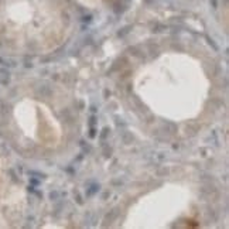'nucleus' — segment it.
I'll list each match as a JSON object with an SVG mask.
<instances>
[{
	"label": "nucleus",
	"instance_id": "1",
	"mask_svg": "<svg viewBox=\"0 0 229 229\" xmlns=\"http://www.w3.org/2000/svg\"><path fill=\"white\" fill-rule=\"evenodd\" d=\"M61 41L48 33V19L38 11L37 0H0V50L28 55L54 50Z\"/></svg>",
	"mask_w": 229,
	"mask_h": 229
},
{
	"label": "nucleus",
	"instance_id": "2",
	"mask_svg": "<svg viewBox=\"0 0 229 229\" xmlns=\"http://www.w3.org/2000/svg\"><path fill=\"white\" fill-rule=\"evenodd\" d=\"M21 202V187L0 156V226H11L19 222Z\"/></svg>",
	"mask_w": 229,
	"mask_h": 229
}]
</instances>
